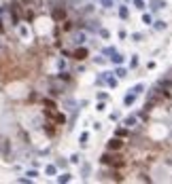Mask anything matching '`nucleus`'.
<instances>
[{
  "label": "nucleus",
  "instance_id": "f257e3e1",
  "mask_svg": "<svg viewBox=\"0 0 172 184\" xmlns=\"http://www.w3.org/2000/svg\"><path fill=\"white\" fill-rule=\"evenodd\" d=\"M102 163H106V165H115V167H123V165H125V161H121L119 157L104 155V157H102Z\"/></svg>",
  "mask_w": 172,
  "mask_h": 184
},
{
  "label": "nucleus",
  "instance_id": "423d86ee",
  "mask_svg": "<svg viewBox=\"0 0 172 184\" xmlns=\"http://www.w3.org/2000/svg\"><path fill=\"white\" fill-rule=\"evenodd\" d=\"M123 102H125V106H132L134 102H136V93H130V95H125V100H123Z\"/></svg>",
  "mask_w": 172,
  "mask_h": 184
},
{
  "label": "nucleus",
  "instance_id": "ddd939ff",
  "mask_svg": "<svg viewBox=\"0 0 172 184\" xmlns=\"http://www.w3.org/2000/svg\"><path fill=\"white\" fill-rule=\"evenodd\" d=\"M102 7H106V9H111V7H113V0H102Z\"/></svg>",
  "mask_w": 172,
  "mask_h": 184
},
{
  "label": "nucleus",
  "instance_id": "20e7f679",
  "mask_svg": "<svg viewBox=\"0 0 172 184\" xmlns=\"http://www.w3.org/2000/svg\"><path fill=\"white\" fill-rule=\"evenodd\" d=\"M53 17H55L57 21L64 19V17H66V9H64V7H57L55 11H53Z\"/></svg>",
  "mask_w": 172,
  "mask_h": 184
},
{
  "label": "nucleus",
  "instance_id": "2eb2a0df",
  "mask_svg": "<svg viewBox=\"0 0 172 184\" xmlns=\"http://www.w3.org/2000/svg\"><path fill=\"white\" fill-rule=\"evenodd\" d=\"M113 62H115V64H121V55H117V53H115V55H113Z\"/></svg>",
  "mask_w": 172,
  "mask_h": 184
},
{
  "label": "nucleus",
  "instance_id": "7ed1b4c3",
  "mask_svg": "<svg viewBox=\"0 0 172 184\" xmlns=\"http://www.w3.org/2000/svg\"><path fill=\"white\" fill-rule=\"evenodd\" d=\"M119 148H123V142L119 138H115V140H111L109 142V150H119Z\"/></svg>",
  "mask_w": 172,
  "mask_h": 184
},
{
  "label": "nucleus",
  "instance_id": "39448f33",
  "mask_svg": "<svg viewBox=\"0 0 172 184\" xmlns=\"http://www.w3.org/2000/svg\"><path fill=\"white\" fill-rule=\"evenodd\" d=\"M87 57V49H77V51H74V59H79V62H81V59H85Z\"/></svg>",
  "mask_w": 172,
  "mask_h": 184
},
{
  "label": "nucleus",
  "instance_id": "f8f14e48",
  "mask_svg": "<svg viewBox=\"0 0 172 184\" xmlns=\"http://www.w3.org/2000/svg\"><path fill=\"white\" fill-rule=\"evenodd\" d=\"M134 4H136V9H144V0H134Z\"/></svg>",
  "mask_w": 172,
  "mask_h": 184
},
{
  "label": "nucleus",
  "instance_id": "4468645a",
  "mask_svg": "<svg viewBox=\"0 0 172 184\" xmlns=\"http://www.w3.org/2000/svg\"><path fill=\"white\" fill-rule=\"evenodd\" d=\"M132 91H134V93H136V95H138V93H140V91H142V85H136V87H134Z\"/></svg>",
  "mask_w": 172,
  "mask_h": 184
},
{
  "label": "nucleus",
  "instance_id": "9b49d317",
  "mask_svg": "<svg viewBox=\"0 0 172 184\" xmlns=\"http://www.w3.org/2000/svg\"><path fill=\"white\" fill-rule=\"evenodd\" d=\"M142 23H151V15H149V13L142 15Z\"/></svg>",
  "mask_w": 172,
  "mask_h": 184
},
{
  "label": "nucleus",
  "instance_id": "f3484780",
  "mask_svg": "<svg viewBox=\"0 0 172 184\" xmlns=\"http://www.w3.org/2000/svg\"><path fill=\"white\" fill-rule=\"evenodd\" d=\"M26 2H28V0H26Z\"/></svg>",
  "mask_w": 172,
  "mask_h": 184
},
{
  "label": "nucleus",
  "instance_id": "9d476101",
  "mask_svg": "<svg viewBox=\"0 0 172 184\" xmlns=\"http://www.w3.org/2000/svg\"><path fill=\"white\" fill-rule=\"evenodd\" d=\"M68 180H70V174H64V176L57 178V182H68Z\"/></svg>",
  "mask_w": 172,
  "mask_h": 184
},
{
  "label": "nucleus",
  "instance_id": "dca6fc26",
  "mask_svg": "<svg viewBox=\"0 0 172 184\" xmlns=\"http://www.w3.org/2000/svg\"><path fill=\"white\" fill-rule=\"evenodd\" d=\"M117 76H121V78H123V76H125V70L119 68V70H117Z\"/></svg>",
  "mask_w": 172,
  "mask_h": 184
},
{
  "label": "nucleus",
  "instance_id": "6e6552de",
  "mask_svg": "<svg viewBox=\"0 0 172 184\" xmlns=\"http://www.w3.org/2000/svg\"><path fill=\"white\" fill-rule=\"evenodd\" d=\"M119 15H121L123 19H127V7H121L119 9Z\"/></svg>",
  "mask_w": 172,
  "mask_h": 184
},
{
  "label": "nucleus",
  "instance_id": "1a4fd4ad",
  "mask_svg": "<svg viewBox=\"0 0 172 184\" xmlns=\"http://www.w3.org/2000/svg\"><path fill=\"white\" fill-rule=\"evenodd\" d=\"M47 174H49V176H53V174H55V165H47Z\"/></svg>",
  "mask_w": 172,
  "mask_h": 184
},
{
  "label": "nucleus",
  "instance_id": "f03ea898",
  "mask_svg": "<svg viewBox=\"0 0 172 184\" xmlns=\"http://www.w3.org/2000/svg\"><path fill=\"white\" fill-rule=\"evenodd\" d=\"M47 116L53 118L55 123H60V125H64V121H66V116H64L62 112H57V110H47Z\"/></svg>",
  "mask_w": 172,
  "mask_h": 184
},
{
  "label": "nucleus",
  "instance_id": "0eeeda50",
  "mask_svg": "<svg viewBox=\"0 0 172 184\" xmlns=\"http://www.w3.org/2000/svg\"><path fill=\"white\" fill-rule=\"evenodd\" d=\"M134 123H136V116H127V118H125V125H127V127H132Z\"/></svg>",
  "mask_w": 172,
  "mask_h": 184
}]
</instances>
